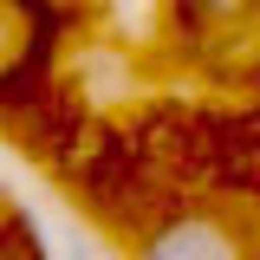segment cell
Returning a JSON list of instances; mask_svg holds the SVG:
<instances>
[{
    "label": "cell",
    "mask_w": 260,
    "mask_h": 260,
    "mask_svg": "<svg viewBox=\"0 0 260 260\" xmlns=\"http://www.w3.org/2000/svg\"><path fill=\"white\" fill-rule=\"evenodd\" d=\"M143 260H241V247H234V234H228V228L182 215V221L156 228V234L143 241Z\"/></svg>",
    "instance_id": "1"
},
{
    "label": "cell",
    "mask_w": 260,
    "mask_h": 260,
    "mask_svg": "<svg viewBox=\"0 0 260 260\" xmlns=\"http://www.w3.org/2000/svg\"><path fill=\"white\" fill-rule=\"evenodd\" d=\"M215 7H234V0H215Z\"/></svg>",
    "instance_id": "2"
}]
</instances>
